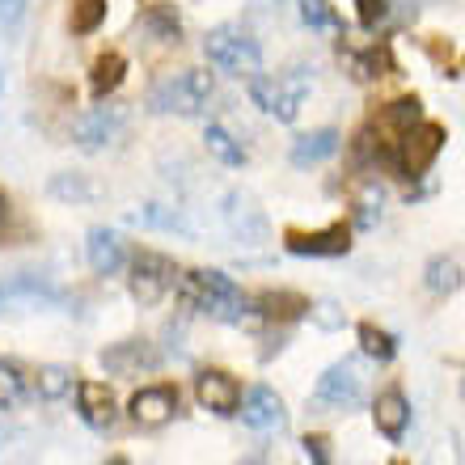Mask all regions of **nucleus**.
<instances>
[{
  "mask_svg": "<svg viewBox=\"0 0 465 465\" xmlns=\"http://www.w3.org/2000/svg\"><path fill=\"white\" fill-rule=\"evenodd\" d=\"M132 419L135 428H165L173 415H178V390L173 385H148L132 398Z\"/></svg>",
  "mask_w": 465,
  "mask_h": 465,
  "instance_id": "nucleus-13",
  "label": "nucleus"
},
{
  "mask_svg": "<svg viewBox=\"0 0 465 465\" xmlns=\"http://www.w3.org/2000/svg\"><path fill=\"white\" fill-rule=\"evenodd\" d=\"M173 283H178V296L186 309H203L216 322H245L250 313H258L254 301H245L224 271H186Z\"/></svg>",
  "mask_w": 465,
  "mask_h": 465,
  "instance_id": "nucleus-1",
  "label": "nucleus"
},
{
  "mask_svg": "<svg viewBox=\"0 0 465 465\" xmlns=\"http://www.w3.org/2000/svg\"><path fill=\"white\" fill-rule=\"evenodd\" d=\"M106 465H127V457H111V461H106Z\"/></svg>",
  "mask_w": 465,
  "mask_h": 465,
  "instance_id": "nucleus-35",
  "label": "nucleus"
},
{
  "mask_svg": "<svg viewBox=\"0 0 465 465\" xmlns=\"http://www.w3.org/2000/svg\"><path fill=\"white\" fill-rule=\"evenodd\" d=\"M22 390H25V381H22V372H17V364H5V360H0V406H13L22 398Z\"/></svg>",
  "mask_w": 465,
  "mask_h": 465,
  "instance_id": "nucleus-28",
  "label": "nucleus"
},
{
  "mask_svg": "<svg viewBox=\"0 0 465 465\" xmlns=\"http://www.w3.org/2000/svg\"><path fill=\"white\" fill-rule=\"evenodd\" d=\"M123 132V111L119 106H98V111L81 114V119L73 123V140L81 148H89V153H98V148L114 144Z\"/></svg>",
  "mask_w": 465,
  "mask_h": 465,
  "instance_id": "nucleus-12",
  "label": "nucleus"
},
{
  "mask_svg": "<svg viewBox=\"0 0 465 465\" xmlns=\"http://www.w3.org/2000/svg\"><path fill=\"white\" fill-rule=\"evenodd\" d=\"M372 423L385 440H402L406 428H411V402H406L402 390H385L377 393V402H372Z\"/></svg>",
  "mask_w": 465,
  "mask_h": 465,
  "instance_id": "nucleus-15",
  "label": "nucleus"
},
{
  "mask_svg": "<svg viewBox=\"0 0 465 465\" xmlns=\"http://www.w3.org/2000/svg\"><path fill=\"white\" fill-rule=\"evenodd\" d=\"M73 390V372L64 364H47L38 368V398H47V402H55V398H64V393Z\"/></svg>",
  "mask_w": 465,
  "mask_h": 465,
  "instance_id": "nucleus-26",
  "label": "nucleus"
},
{
  "mask_svg": "<svg viewBox=\"0 0 465 465\" xmlns=\"http://www.w3.org/2000/svg\"><path fill=\"white\" fill-rule=\"evenodd\" d=\"M309 89V76L296 68L292 76H250V98L258 111L275 114L280 123H292L301 111V98Z\"/></svg>",
  "mask_w": 465,
  "mask_h": 465,
  "instance_id": "nucleus-5",
  "label": "nucleus"
},
{
  "mask_svg": "<svg viewBox=\"0 0 465 465\" xmlns=\"http://www.w3.org/2000/svg\"><path fill=\"white\" fill-rule=\"evenodd\" d=\"M85 254H89V267L98 275H119L123 262H127V250H123V237L111 229H94L85 242Z\"/></svg>",
  "mask_w": 465,
  "mask_h": 465,
  "instance_id": "nucleus-16",
  "label": "nucleus"
},
{
  "mask_svg": "<svg viewBox=\"0 0 465 465\" xmlns=\"http://www.w3.org/2000/svg\"><path fill=\"white\" fill-rule=\"evenodd\" d=\"M144 224H157V229H178V232H191V224L183 221V212L161 208V203H148V208H144Z\"/></svg>",
  "mask_w": 465,
  "mask_h": 465,
  "instance_id": "nucleus-29",
  "label": "nucleus"
},
{
  "mask_svg": "<svg viewBox=\"0 0 465 465\" xmlns=\"http://www.w3.org/2000/svg\"><path fill=\"white\" fill-rule=\"evenodd\" d=\"M203 140H208V153L216 161H221V165H242L245 161V153H242V144H237V140H232L229 132H224L221 123H212L208 127V135H203Z\"/></svg>",
  "mask_w": 465,
  "mask_h": 465,
  "instance_id": "nucleus-25",
  "label": "nucleus"
},
{
  "mask_svg": "<svg viewBox=\"0 0 465 465\" xmlns=\"http://www.w3.org/2000/svg\"><path fill=\"white\" fill-rule=\"evenodd\" d=\"M461 288V267L453 258H431L428 262V292L436 296H453Z\"/></svg>",
  "mask_w": 465,
  "mask_h": 465,
  "instance_id": "nucleus-22",
  "label": "nucleus"
},
{
  "mask_svg": "<svg viewBox=\"0 0 465 465\" xmlns=\"http://www.w3.org/2000/svg\"><path fill=\"white\" fill-rule=\"evenodd\" d=\"M47 191L55 199H64V203H89V199L98 195V191H94V186H89L81 173H55Z\"/></svg>",
  "mask_w": 465,
  "mask_h": 465,
  "instance_id": "nucleus-24",
  "label": "nucleus"
},
{
  "mask_svg": "<svg viewBox=\"0 0 465 465\" xmlns=\"http://www.w3.org/2000/svg\"><path fill=\"white\" fill-rule=\"evenodd\" d=\"M106 22V0H73V35H94Z\"/></svg>",
  "mask_w": 465,
  "mask_h": 465,
  "instance_id": "nucleus-27",
  "label": "nucleus"
},
{
  "mask_svg": "<svg viewBox=\"0 0 465 465\" xmlns=\"http://www.w3.org/2000/svg\"><path fill=\"white\" fill-rule=\"evenodd\" d=\"M301 17H305L313 30L331 25V9H326V0H301Z\"/></svg>",
  "mask_w": 465,
  "mask_h": 465,
  "instance_id": "nucleus-31",
  "label": "nucleus"
},
{
  "mask_svg": "<svg viewBox=\"0 0 465 465\" xmlns=\"http://www.w3.org/2000/svg\"><path fill=\"white\" fill-rule=\"evenodd\" d=\"M212 98V73L203 68H186L178 76H165L153 85L148 94V106L157 114H199Z\"/></svg>",
  "mask_w": 465,
  "mask_h": 465,
  "instance_id": "nucleus-3",
  "label": "nucleus"
},
{
  "mask_svg": "<svg viewBox=\"0 0 465 465\" xmlns=\"http://www.w3.org/2000/svg\"><path fill=\"white\" fill-rule=\"evenodd\" d=\"M254 305H258V313L271 318V322H296V318H305L309 309H313L301 292H267V296H258Z\"/></svg>",
  "mask_w": 465,
  "mask_h": 465,
  "instance_id": "nucleus-19",
  "label": "nucleus"
},
{
  "mask_svg": "<svg viewBox=\"0 0 465 465\" xmlns=\"http://www.w3.org/2000/svg\"><path fill=\"white\" fill-rule=\"evenodd\" d=\"M419 114H423V106H419V98H402V102H393L390 111L381 114V127H390V144H398L411 127L419 123Z\"/></svg>",
  "mask_w": 465,
  "mask_h": 465,
  "instance_id": "nucleus-21",
  "label": "nucleus"
},
{
  "mask_svg": "<svg viewBox=\"0 0 465 465\" xmlns=\"http://www.w3.org/2000/svg\"><path fill=\"white\" fill-rule=\"evenodd\" d=\"M283 245H288L292 254H301V258H339V254L351 250V229H347L343 221L326 224V229H313V232L288 229L283 232Z\"/></svg>",
  "mask_w": 465,
  "mask_h": 465,
  "instance_id": "nucleus-9",
  "label": "nucleus"
},
{
  "mask_svg": "<svg viewBox=\"0 0 465 465\" xmlns=\"http://www.w3.org/2000/svg\"><path fill=\"white\" fill-rule=\"evenodd\" d=\"M301 449H305V457L313 465H331V440H326V436H305Z\"/></svg>",
  "mask_w": 465,
  "mask_h": 465,
  "instance_id": "nucleus-30",
  "label": "nucleus"
},
{
  "mask_svg": "<svg viewBox=\"0 0 465 465\" xmlns=\"http://www.w3.org/2000/svg\"><path fill=\"white\" fill-rule=\"evenodd\" d=\"M22 13H25V0H0V30H13L22 22Z\"/></svg>",
  "mask_w": 465,
  "mask_h": 465,
  "instance_id": "nucleus-34",
  "label": "nucleus"
},
{
  "mask_svg": "<svg viewBox=\"0 0 465 465\" xmlns=\"http://www.w3.org/2000/svg\"><path fill=\"white\" fill-rule=\"evenodd\" d=\"M157 364H161L157 347L144 343V339H123V343L102 351V368L111 377H140V372H153Z\"/></svg>",
  "mask_w": 465,
  "mask_h": 465,
  "instance_id": "nucleus-10",
  "label": "nucleus"
},
{
  "mask_svg": "<svg viewBox=\"0 0 465 465\" xmlns=\"http://www.w3.org/2000/svg\"><path fill=\"white\" fill-rule=\"evenodd\" d=\"M242 465H267V461H242Z\"/></svg>",
  "mask_w": 465,
  "mask_h": 465,
  "instance_id": "nucleus-36",
  "label": "nucleus"
},
{
  "mask_svg": "<svg viewBox=\"0 0 465 465\" xmlns=\"http://www.w3.org/2000/svg\"><path fill=\"white\" fill-rule=\"evenodd\" d=\"M173 280H178V271H173V262L165 254H153V250H140V254L132 258V296L140 301V305H157L161 296L173 288Z\"/></svg>",
  "mask_w": 465,
  "mask_h": 465,
  "instance_id": "nucleus-7",
  "label": "nucleus"
},
{
  "mask_svg": "<svg viewBox=\"0 0 465 465\" xmlns=\"http://www.w3.org/2000/svg\"><path fill=\"white\" fill-rule=\"evenodd\" d=\"M444 140H449V135H444L440 123H415V127L402 135V153H398V165H402L406 178H419V173H428L431 161L440 157Z\"/></svg>",
  "mask_w": 465,
  "mask_h": 465,
  "instance_id": "nucleus-8",
  "label": "nucleus"
},
{
  "mask_svg": "<svg viewBox=\"0 0 465 465\" xmlns=\"http://www.w3.org/2000/svg\"><path fill=\"white\" fill-rule=\"evenodd\" d=\"M76 406H81V419H85L89 428L102 431L114 423V398L102 381H81L76 385Z\"/></svg>",
  "mask_w": 465,
  "mask_h": 465,
  "instance_id": "nucleus-17",
  "label": "nucleus"
},
{
  "mask_svg": "<svg viewBox=\"0 0 465 465\" xmlns=\"http://www.w3.org/2000/svg\"><path fill=\"white\" fill-rule=\"evenodd\" d=\"M123 73H127V64H123L119 51H106L98 64H94V94H114L123 85Z\"/></svg>",
  "mask_w": 465,
  "mask_h": 465,
  "instance_id": "nucleus-23",
  "label": "nucleus"
},
{
  "mask_svg": "<svg viewBox=\"0 0 465 465\" xmlns=\"http://www.w3.org/2000/svg\"><path fill=\"white\" fill-rule=\"evenodd\" d=\"M355 17L360 25H377L385 17V0H355Z\"/></svg>",
  "mask_w": 465,
  "mask_h": 465,
  "instance_id": "nucleus-32",
  "label": "nucleus"
},
{
  "mask_svg": "<svg viewBox=\"0 0 465 465\" xmlns=\"http://www.w3.org/2000/svg\"><path fill=\"white\" fill-rule=\"evenodd\" d=\"M364 402V377L351 360H339L318 377L313 385V398H309V411L313 415H331V411H351V406Z\"/></svg>",
  "mask_w": 465,
  "mask_h": 465,
  "instance_id": "nucleus-4",
  "label": "nucleus"
},
{
  "mask_svg": "<svg viewBox=\"0 0 465 465\" xmlns=\"http://www.w3.org/2000/svg\"><path fill=\"white\" fill-rule=\"evenodd\" d=\"M203 55H208L212 68L232 76H258L262 73V51L250 35H242L237 25H216L203 38Z\"/></svg>",
  "mask_w": 465,
  "mask_h": 465,
  "instance_id": "nucleus-2",
  "label": "nucleus"
},
{
  "mask_svg": "<svg viewBox=\"0 0 465 465\" xmlns=\"http://www.w3.org/2000/svg\"><path fill=\"white\" fill-rule=\"evenodd\" d=\"M339 153V132L334 127H318V132H305L292 140V165H322Z\"/></svg>",
  "mask_w": 465,
  "mask_h": 465,
  "instance_id": "nucleus-18",
  "label": "nucleus"
},
{
  "mask_svg": "<svg viewBox=\"0 0 465 465\" xmlns=\"http://www.w3.org/2000/svg\"><path fill=\"white\" fill-rule=\"evenodd\" d=\"M355 339H360V351H364L368 360H377V364H390L393 355H398V339H393L390 331L372 326V322H360V326H355Z\"/></svg>",
  "mask_w": 465,
  "mask_h": 465,
  "instance_id": "nucleus-20",
  "label": "nucleus"
},
{
  "mask_svg": "<svg viewBox=\"0 0 465 465\" xmlns=\"http://www.w3.org/2000/svg\"><path fill=\"white\" fill-rule=\"evenodd\" d=\"M242 423L254 431H280L288 423V411H283V398L271 385H254L242 402Z\"/></svg>",
  "mask_w": 465,
  "mask_h": 465,
  "instance_id": "nucleus-14",
  "label": "nucleus"
},
{
  "mask_svg": "<svg viewBox=\"0 0 465 465\" xmlns=\"http://www.w3.org/2000/svg\"><path fill=\"white\" fill-rule=\"evenodd\" d=\"M381 216V186H368V195L360 199V224H372Z\"/></svg>",
  "mask_w": 465,
  "mask_h": 465,
  "instance_id": "nucleus-33",
  "label": "nucleus"
},
{
  "mask_svg": "<svg viewBox=\"0 0 465 465\" xmlns=\"http://www.w3.org/2000/svg\"><path fill=\"white\" fill-rule=\"evenodd\" d=\"M195 398H199V406H208L216 415H237V406H242V385H237L224 368H203L195 377Z\"/></svg>",
  "mask_w": 465,
  "mask_h": 465,
  "instance_id": "nucleus-11",
  "label": "nucleus"
},
{
  "mask_svg": "<svg viewBox=\"0 0 465 465\" xmlns=\"http://www.w3.org/2000/svg\"><path fill=\"white\" fill-rule=\"evenodd\" d=\"M64 292L47 275L35 271H17L9 280H0V313H25V309H55Z\"/></svg>",
  "mask_w": 465,
  "mask_h": 465,
  "instance_id": "nucleus-6",
  "label": "nucleus"
}]
</instances>
